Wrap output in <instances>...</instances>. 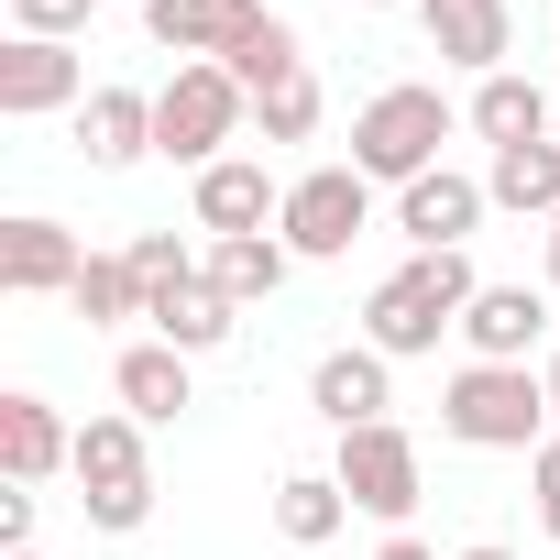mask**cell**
Returning <instances> with one entry per match:
<instances>
[{
  "label": "cell",
  "mask_w": 560,
  "mask_h": 560,
  "mask_svg": "<svg viewBox=\"0 0 560 560\" xmlns=\"http://www.w3.org/2000/svg\"><path fill=\"white\" fill-rule=\"evenodd\" d=\"M483 176H462V165H429L418 187H396V231L418 242V253H462L472 231H483Z\"/></svg>",
  "instance_id": "obj_11"
},
{
  "label": "cell",
  "mask_w": 560,
  "mask_h": 560,
  "mask_svg": "<svg viewBox=\"0 0 560 560\" xmlns=\"http://www.w3.org/2000/svg\"><path fill=\"white\" fill-rule=\"evenodd\" d=\"M483 198H494V209H516V220H560V132H549V143L494 154V165H483Z\"/></svg>",
  "instance_id": "obj_23"
},
{
  "label": "cell",
  "mask_w": 560,
  "mask_h": 560,
  "mask_svg": "<svg viewBox=\"0 0 560 560\" xmlns=\"http://www.w3.org/2000/svg\"><path fill=\"white\" fill-rule=\"evenodd\" d=\"M264 23V0H143V34L176 67H231V45Z\"/></svg>",
  "instance_id": "obj_10"
},
{
  "label": "cell",
  "mask_w": 560,
  "mask_h": 560,
  "mask_svg": "<svg viewBox=\"0 0 560 560\" xmlns=\"http://www.w3.org/2000/svg\"><path fill=\"white\" fill-rule=\"evenodd\" d=\"M549 341V298L538 287H483L472 308H462V352L472 363H527Z\"/></svg>",
  "instance_id": "obj_18"
},
{
  "label": "cell",
  "mask_w": 560,
  "mask_h": 560,
  "mask_svg": "<svg viewBox=\"0 0 560 560\" xmlns=\"http://www.w3.org/2000/svg\"><path fill=\"white\" fill-rule=\"evenodd\" d=\"M110 396H121L143 429H176V418L198 407V363H187V352H165V341H132V352L110 363Z\"/></svg>",
  "instance_id": "obj_19"
},
{
  "label": "cell",
  "mask_w": 560,
  "mask_h": 560,
  "mask_svg": "<svg viewBox=\"0 0 560 560\" xmlns=\"http://www.w3.org/2000/svg\"><path fill=\"white\" fill-rule=\"evenodd\" d=\"M308 407H319L330 429H374V418L396 407V363H385L374 341H341V352H319V374H308Z\"/></svg>",
  "instance_id": "obj_15"
},
{
  "label": "cell",
  "mask_w": 560,
  "mask_h": 560,
  "mask_svg": "<svg viewBox=\"0 0 560 560\" xmlns=\"http://www.w3.org/2000/svg\"><path fill=\"white\" fill-rule=\"evenodd\" d=\"M187 209H198L209 242H242V231H275V220H287V187H275L253 154H220V165L187 187Z\"/></svg>",
  "instance_id": "obj_12"
},
{
  "label": "cell",
  "mask_w": 560,
  "mask_h": 560,
  "mask_svg": "<svg viewBox=\"0 0 560 560\" xmlns=\"http://www.w3.org/2000/svg\"><path fill=\"white\" fill-rule=\"evenodd\" d=\"M121 253H132V275H143V298H165V287H187V275L209 264V253H187L176 231H132Z\"/></svg>",
  "instance_id": "obj_26"
},
{
  "label": "cell",
  "mask_w": 560,
  "mask_h": 560,
  "mask_svg": "<svg viewBox=\"0 0 560 560\" xmlns=\"http://www.w3.org/2000/svg\"><path fill=\"white\" fill-rule=\"evenodd\" d=\"M374 560H440V549H429V538H385Z\"/></svg>",
  "instance_id": "obj_32"
},
{
  "label": "cell",
  "mask_w": 560,
  "mask_h": 560,
  "mask_svg": "<svg viewBox=\"0 0 560 560\" xmlns=\"http://www.w3.org/2000/svg\"><path fill=\"white\" fill-rule=\"evenodd\" d=\"M242 121H253V100H242V78L231 67H176L165 89H154V154L165 165H220L231 143H242Z\"/></svg>",
  "instance_id": "obj_5"
},
{
  "label": "cell",
  "mask_w": 560,
  "mask_h": 560,
  "mask_svg": "<svg viewBox=\"0 0 560 560\" xmlns=\"http://www.w3.org/2000/svg\"><path fill=\"white\" fill-rule=\"evenodd\" d=\"M78 154H89L100 176L143 165V154H154V89H89V100H78Z\"/></svg>",
  "instance_id": "obj_17"
},
{
  "label": "cell",
  "mask_w": 560,
  "mask_h": 560,
  "mask_svg": "<svg viewBox=\"0 0 560 560\" xmlns=\"http://www.w3.org/2000/svg\"><path fill=\"white\" fill-rule=\"evenodd\" d=\"M253 121H264V143H308L319 132V78H287L275 100H253Z\"/></svg>",
  "instance_id": "obj_27"
},
{
  "label": "cell",
  "mask_w": 560,
  "mask_h": 560,
  "mask_svg": "<svg viewBox=\"0 0 560 560\" xmlns=\"http://www.w3.org/2000/svg\"><path fill=\"white\" fill-rule=\"evenodd\" d=\"M78 100H89V56L78 45H45V34L0 45V121H56Z\"/></svg>",
  "instance_id": "obj_8"
},
{
  "label": "cell",
  "mask_w": 560,
  "mask_h": 560,
  "mask_svg": "<svg viewBox=\"0 0 560 560\" xmlns=\"http://www.w3.org/2000/svg\"><path fill=\"white\" fill-rule=\"evenodd\" d=\"M298 275V253H287V231H242V242H209V287L231 298V308H264L275 287Z\"/></svg>",
  "instance_id": "obj_21"
},
{
  "label": "cell",
  "mask_w": 560,
  "mask_h": 560,
  "mask_svg": "<svg viewBox=\"0 0 560 560\" xmlns=\"http://www.w3.org/2000/svg\"><path fill=\"white\" fill-rule=\"evenodd\" d=\"M341 527H352L341 472H287V483H275V538H287V549H330Z\"/></svg>",
  "instance_id": "obj_22"
},
{
  "label": "cell",
  "mask_w": 560,
  "mask_h": 560,
  "mask_svg": "<svg viewBox=\"0 0 560 560\" xmlns=\"http://www.w3.org/2000/svg\"><path fill=\"white\" fill-rule=\"evenodd\" d=\"M483 298V275H472V253H407L385 287L363 298V341L385 352V363H418V352H440L451 330H462V308Z\"/></svg>",
  "instance_id": "obj_1"
},
{
  "label": "cell",
  "mask_w": 560,
  "mask_h": 560,
  "mask_svg": "<svg viewBox=\"0 0 560 560\" xmlns=\"http://www.w3.org/2000/svg\"><path fill=\"white\" fill-rule=\"evenodd\" d=\"M451 121H462V110H451L429 78H407V89H374V100L352 110V165H363L374 187H418V176L440 165Z\"/></svg>",
  "instance_id": "obj_2"
},
{
  "label": "cell",
  "mask_w": 560,
  "mask_h": 560,
  "mask_svg": "<svg viewBox=\"0 0 560 560\" xmlns=\"http://www.w3.org/2000/svg\"><path fill=\"white\" fill-rule=\"evenodd\" d=\"M363 12H396V0H363ZM407 12H418V0H407Z\"/></svg>",
  "instance_id": "obj_35"
},
{
  "label": "cell",
  "mask_w": 560,
  "mask_h": 560,
  "mask_svg": "<svg viewBox=\"0 0 560 560\" xmlns=\"http://www.w3.org/2000/svg\"><path fill=\"white\" fill-rule=\"evenodd\" d=\"M538 385H549V418H560V341L538 352Z\"/></svg>",
  "instance_id": "obj_31"
},
{
  "label": "cell",
  "mask_w": 560,
  "mask_h": 560,
  "mask_svg": "<svg viewBox=\"0 0 560 560\" xmlns=\"http://www.w3.org/2000/svg\"><path fill=\"white\" fill-rule=\"evenodd\" d=\"M0 549H34V483H0Z\"/></svg>",
  "instance_id": "obj_30"
},
{
  "label": "cell",
  "mask_w": 560,
  "mask_h": 560,
  "mask_svg": "<svg viewBox=\"0 0 560 560\" xmlns=\"http://www.w3.org/2000/svg\"><path fill=\"white\" fill-rule=\"evenodd\" d=\"M78 264H89V242H78L67 220H45V209L0 220V298H67Z\"/></svg>",
  "instance_id": "obj_9"
},
{
  "label": "cell",
  "mask_w": 560,
  "mask_h": 560,
  "mask_svg": "<svg viewBox=\"0 0 560 560\" xmlns=\"http://www.w3.org/2000/svg\"><path fill=\"white\" fill-rule=\"evenodd\" d=\"M67 308H78L89 330L143 319V275H132V253H89V264H78V287H67Z\"/></svg>",
  "instance_id": "obj_25"
},
{
  "label": "cell",
  "mask_w": 560,
  "mask_h": 560,
  "mask_svg": "<svg viewBox=\"0 0 560 560\" xmlns=\"http://www.w3.org/2000/svg\"><path fill=\"white\" fill-rule=\"evenodd\" d=\"M0 560H45V549H0Z\"/></svg>",
  "instance_id": "obj_36"
},
{
  "label": "cell",
  "mask_w": 560,
  "mask_h": 560,
  "mask_svg": "<svg viewBox=\"0 0 560 560\" xmlns=\"http://www.w3.org/2000/svg\"><path fill=\"white\" fill-rule=\"evenodd\" d=\"M100 0H12V34H45V45H78Z\"/></svg>",
  "instance_id": "obj_28"
},
{
  "label": "cell",
  "mask_w": 560,
  "mask_h": 560,
  "mask_svg": "<svg viewBox=\"0 0 560 560\" xmlns=\"http://www.w3.org/2000/svg\"><path fill=\"white\" fill-rule=\"evenodd\" d=\"M143 330H154L165 352H187V363H198V352H220V341L242 330V308H231V298L209 287V264H198L187 287H165V298H143Z\"/></svg>",
  "instance_id": "obj_20"
},
{
  "label": "cell",
  "mask_w": 560,
  "mask_h": 560,
  "mask_svg": "<svg viewBox=\"0 0 560 560\" xmlns=\"http://www.w3.org/2000/svg\"><path fill=\"white\" fill-rule=\"evenodd\" d=\"M418 34H429V56H440V67L494 78V67H505V45H516V12H505V0H418Z\"/></svg>",
  "instance_id": "obj_14"
},
{
  "label": "cell",
  "mask_w": 560,
  "mask_h": 560,
  "mask_svg": "<svg viewBox=\"0 0 560 560\" xmlns=\"http://www.w3.org/2000/svg\"><path fill=\"white\" fill-rule=\"evenodd\" d=\"M527 494H538V538L560 549V429H549V440L527 451Z\"/></svg>",
  "instance_id": "obj_29"
},
{
  "label": "cell",
  "mask_w": 560,
  "mask_h": 560,
  "mask_svg": "<svg viewBox=\"0 0 560 560\" xmlns=\"http://www.w3.org/2000/svg\"><path fill=\"white\" fill-rule=\"evenodd\" d=\"M231 78H242V100H275L287 78H308V56H298V23H287V12H264V23L231 45Z\"/></svg>",
  "instance_id": "obj_24"
},
{
  "label": "cell",
  "mask_w": 560,
  "mask_h": 560,
  "mask_svg": "<svg viewBox=\"0 0 560 560\" xmlns=\"http://www.w3.org/2000/svg\"><path fill=\"white\" fill-rule=\"evenodd\" d=\"M440 429L462 451H538L549 440V385L527 363H462L440 385Z\"/></svg>",
  "instance_id": "obj_3"
},
{
  "label": "cell",
  "mask_w": 560,
  "mask_h": 560,
  "mask_svg": "<svg viewBox=\"0 0 560 560\" xmlns=\"http://www.w3.org/2000/svg\"><path fill=\"white\" fill-rule=\"evenodd\" d=\"M67 462H78V429L56 418V396L12 385L0 396V483H56Z\"/></svg>",
  "instance_id": "obj_13"
},
{
  "label": "cell",
  "mask_w": 560,
  "mask_h": 560,
  "mask_svg": "<svg viewBox=\"0 0 560 560\" xmlns=\"http://www.w3.org/2000/svg\"><path fill=\"white\" fill-rule=\"evenodd\" d=\"M67 472H78V516H89L100 538H132V527L154 516V462H143V418H132V407L89 418Z\"/></svg>",
  "instance_id": "obj_4"
},
{
  "label": "cell",
  "mask_w": 560,
  "mask_h": 560,
  "mask_svg": "<svg viewBox=\"0 0 560 560\" xmlns=\"http://www.w3.org/2000/svg\"><path fill=\"white\" fill-rule=\"evenodd\" d=\"M451 560H516V549H494V538H472V549H451Z\"/></svg>",
  "instance_id": "obj_33"
},
{
  "label": "cell",
  "mask_w": 560,
  "mask_h": 560,
  "mask_svg": "<svg viewBox=\"0 0 560 560\" xmlns=\"http://www.w3.org/2000/svg\"><path fill=\"white\" fill-rule=\"evenodd\" d=\"M494 154H516V143H549L560 132V100L538 89V78H516V67H494V78H472V110H462Z\"/></svg>",
  "instance_id": "obj_16"
},
{
  "label": "cell",
  "mask_w": 560,
  "mask_h": 560,
  "mask_svg": "<svg viewBox=\"0 0 560 560\" xmlns=\"http://www.w3.org/2000/svg\"><path fill=\"white\" fill-rule=\"evenodd\" d=\"M341 494H352V516H385V527H407L418 516V440L396 429V418H374V429H341Z\"/></svg>",
  "instance_id": "obj_7"
},
{
  "label": "cell",
  "mask_w": 560,
  "mask_h": 560,
  "mask_svg": "<svg viewBox=\"0 0 560 560\" xmlns=\"http://www.w3.org/2000/svg\"><path fill=\"white\" fill-rule=\"evenodd\" d=\"M363 220H374V176L363 165H308V176H287V253L298 264H341L352 242H363Z\"/></svg>",
  "instance_id": "obj_6"
},
{
  "label": "cell",
  "mask_w": 560,
  "mask_h": 560,
  "mask_svg": "<svg viewBox=\"0 0 560 560\" xmlns=\"http://www.w3.org/2000/svg\"><path fill=\"white\" fill-rule=\"evenodd\" d=\"M549 298H560V220H549Z\"/></svg>",
  "instance_id": "obj_34"
}]
</instances>
